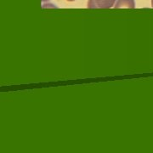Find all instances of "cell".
I'll list each match as a JSON object with an SVG mask.
<instances>
[{"instance_id": "cell-1", "label": "cell", "mask_w": 153, "mask_h": 153, "mask_svg": "<svg viewBox=\"0 0 153 153\" xmlns=\"http://www.w3.org/2000/svg\"><path fill=\"white\" fill-rule=\"evenodd\" d=\"M116 0H88V9H110L114 5Z\"/></svg>"}, {"instance_id": "cell-2", "label": "cell", "mask_w": 153, "mask_h": 153, "mask_svg": "<svg viewBox=\"0 0 153 153\" xmlns=\"http://www.w3.org/2000/svg\"><path fill=\"white\" fill-rule=\"evenodd\" d=\"M135 7L134 0H117L114 5L115 9L120 8H128V9H134Z\"/></svg>"}, {"instance_id": "cell-3", "label": "cell", "mask_w": 153, "mask_h": 153, "mask_svg": "<svg viewBox=\"0 0 153 153\" xmlns=\"http://www.w3.org/2000/svg\"><path fill=\"white\" fill-rule=\"evenodd\" d=\"M152 6L153 8V0H152Z\"/></svg>"}, {"instance_id": "cell-4", "label": "cell", "mask_w": 153, "mask_h": 153, "mask_svg": "<svg viewBox=\"0 0 153 153\" xmlns=\"http://www.w3.org/2000/svg\"><path fill=\"white\" fill-rule=\"evenodd\" d=\"M66 1H69V2H72V1H74V0H66Z\"/></svg>"}, {"instance_id": "cell-5", "label": "cell", "mask_w": 153, "mask_h": 153, "mask_svg": "<svg viewBox=\"0 0 153 153\" xmlns=\"http://www.w3.org/2000/svg\"><path fill=\"white\" fill-rule=\"evenodd\" d=\"M43 2H46V1H49V0H42Z\"/></svg>"}]
</instances>
